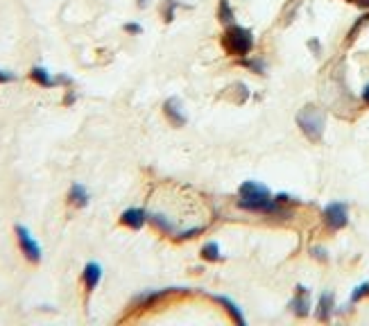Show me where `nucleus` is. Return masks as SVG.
Listing matches in <instances>:
<instances>
[{
  "label": "nucleus",
  "instance_id": "1",
  "mask_svg": "<svg viewBox=\"0 0 369 326\" xmlns=\"http://www.w3.org/2000/svg\"><path fill=\"white\" fill-rule=\"evenodd\" d=\"M222 45L224 50L231 54V57H247L249 52L254 50V34L249 32L247 28H240V25H229L224 30L222 34Z\"/></svg>",
  "mask_w": 369,
  "mask_h": 326
},
{
  "label": "nucleus",
  "instance_id": "2",
  "mask_svg": "<svg viewBox=\"0 0 369 326\" xmlns=\"http://www.w3.org/2000/svg\"><path fill=\"white\" fill-rule=\"evenodd\" d=\"M297 125L304 131V136L313 143H319L321 136H324V113L315 105H306L299 113H297Z\"/></svg>",
  "mask_w": 369,
  "mask_h": 326
},
{
  "label": "nucleus",
  "instance_id": "3",
  "mask_svg": "<svg viewBox=\"0 0 369 326\" xmlns=\"http://www.w3.org/2000/svg\"><path fill=\"white\" fill-rule=\"evenodd\" d=\"M14 234H17V240H19V247H21L23 256H25L30 263H39V261H41V247H39V243L34 240V236L30 234L28 227L17 224V227H14Z\"/></svg>",
  "mask_w": 369,
  "mask_h": 326
},
{
  "label": "nucleus",
  "instance_id": "4",
  "mask_svg": "<svg viewBox=\"0 0 369 326\" xmlns=\"http://www.w3.org/2000/svg\"><path fill=\"white\" fill-rule=\"evenodd\" d=\"M349 222V206L344 202H331L328 206H324V224L331 231L344 229Z\"/></svg>",
  "mask_w": 369,
  "mask_h": 326
},
{
  "label": "nucleus",
  "instance_id": "5",
  "mask_svg": "<svg viewBox=\"0 0 369 326\" xmlns=\"http://www.w3.org/2000/svg\"><path fill=\"white\" fill-rule=\"evenodd\" d=\"M163 113L168 116V120L175 127H184L186 120H188L186 113L182 111V102H179V98H168L166 105H163Z\"/></svg>",
  "mask_w": 369,
  "mask_h": 326
},
{
  "label": "nucleus",
  "instance_id": "6",
  "mask_svg": "<svg viewBox=\"0 0 369 326\" xmlns=\"http://www.w3.org/2000/svg\"><path fill=\"white\" fill-rule=\"evenodd\" d=\"M145 222H147V213L143 211V208H138V206L127 208V211L120 213V224H123V227H127V229L138 231Z\"/></svg>",
  "mask_w": 369,
  "mask_h": 326
},
{
  "label": "nucleus",
  "instance_id": "7",
  "mask_svg": "<svg viewBox=\"0 0 369 326\" xmlns=\"http://www.w3.org/2000/svg\"><path fill=\"white\" fill-rule=\"evenodd\" d=\"M100 279H102V268L98 265V263H86L84 265V272H82V281H84V288L86 292H93L98 288V283H100Z\"/></svg>",
  "mask_w": 369,
  "mask_h": 326
},
{
  "label": "nucleus",
  "instance_id": "8",
  "mask_svg": "<svg viewBox=\"0 0 369 326\" xmlns=\"http://www.w3.org/2000/svg\"><path fill=\"white\" fill-rule=\"evenodd\" d=\"M290 308L295 310V315L306 317L308 315V308H310V292L304 288V285H297V294L295 299L290 301Z\"/></svg>",
  "mask_w": 369,
  "mask_h": 326
},
{
  "label": "nucleus",
  "instance_id": "9",
  "mask_svg": "<svg viewBox=\"0 0 369 326\" xmlns=\"http://www.w3.org/2000/svg\"><path fill=\"white\" fill-rule=\"evenodd\" d=\"M30 80L36 82L39 87H43V89H52V87H57V84H59L57 77H52L43 66H34L32 71H30Z\"/></svg>",
  "mask_w": 369,
  "mask_h": 326
},
{
  "label": "nucleus",
  "instance_id": "10",
  "mask_svg": "<svg viewBox=\"0 0 369 326\" xmlns=\"http://www.w3.org/2000/svg\"><path fill=\"white\" fill-rule=\"evenodd\" d=\"M68 204H73L77 208H84L86 204H89V191H86L82 184H73L68 191Z\"/></svg>",
  "mask_w": 369,
  "mask_h": 326
},
{
  "label": "nucleus",
  "instance_id": "11",
  "mask_svg": "<svg viewBox=\"0 0 369 326\" xmlns=\"http://www.w3.org/2000/svg\"><path fill=\"white\" fill-rule=\"evenodd\" d=\"M331 313H333V292H324L317 304V317L321 322H326L331 320Z\"/></svg>",
  "mask_w": 369,
  "mask_h": 326
},
{
  "label": "nucleus",
  "instance_id": "12",
  "mask_svg": "<svg viewBox=\"0 0 369 326\" xmlns=\"http://www.w3.org/2000/svg\"><path fill=\"white\" fill-rule=\"evenodd\" d=\"M218 21L222 23L224 28H229L235 23V14H233V7L229 5V0H220L218 3Z\"/></svg>",
  "mask_w": 369,
  "mask_h": 326
},
{
  "label": "nucleus",
  "instance_id": "13",
  "mask_svg": "<svg viewBox=\"0 0 369 326\" xmlns=\"http://www.w3.org/2000/svg\"><path fill=\"white\" fill-rule=\"evenodd\" d=\"M213 299L218 301V304H222V306H224V310H226V313H229V315L233 317L235 322H238V324H245V317H242L240 308L235 306V301H231L229 297H222V294H215Z\"/></svg>",
  "mask_w": 369,
  "mask_h": 326
},
{
  "label": "nucleus",
  "instance_id": "14",
  "mask_svg": "<svg viewBox=\"0 0 369 326\" xmlns=\"http://www.w3.org/2000/svg\"><path fill=\"white\" fill-rule=\"evenodd\" d=\"M147 222L150 224H154L156 229L161 231V234H175V227L166 220L163 215H156V213H152V215H147Z\"/></svg>",
  "mask_w": 369,
  "mask_h": 326
},
{
  "label": "nucleus",
  "instance_id": "15",
  "mask_svg": "<svg viewBox=\"0 0 369 326\" xmlns=\"http://www.w3.org/2000/svg\"><path fill=\"white\" fill-rule=\"evenodd\" d=\"M202 259L204 261H220L222 256H220V247L218 243H207L202 247Z\"/></svg>",
  "mask_w": 369,
  "mask_h": 326
},
{
  "label": "nucleus",
  "instance_id": "16",
  "mask_svg": "<svg viewBox=\"0 0 369 326\" xmlns=\"http://www.w3.org/2000/svg\"><path fill=\"white\" fill-rule=\"evenodd\" d=\"M177 7H179L177 0H166V3H163V7H161V17H163V21L170 23L172 19H175V10H177Z\"/></svg>",
  "mask_w": 369,
  "mask_h": 326
},
{
  "label": "nucleus",
  "instance_id": "17",
  "mask_svg": "<svg viewBox=\"0 0 369 326\" xmlns=\"http://www.w3.org/2000/svg\"><path fill=\"white\" fill-rule=\"evenodd\" d=\"M240 64L245 66V68H249V71H254L256 75H263V71H265V66H263V61H261V59H249V57H242Z\"/></svg>",
  "mask_w": 369,
  "mask_h": 326
},
{
  "label": "nucleus",
  "instance_id": "18",
  "mask_svg": "<svg viewBox=\"0 0 369 326\" xmlns=\"http://www.w3.org/2000/svg\"><path fill=\"white\" fill-rule=\"evenodd\" d=\"M369 294V281H365V283H360L356 290H353V294H351V301L356 304V301H360L363 297H367Z\"/></svg>",
  "mask_w": 369,
  "mask_h": 326
},
{
  "label": "nucleus",
  "instance_id": "19",
  "mask_svg": "<svg viewBox=\"0 0 369 326\" xmlns=\"http://www.w3.org/2000/svg\"><path fill=\"white\" fill-rule=\"evenodd\" d=\"M204 229L207 227H195V229H188V231H182L177 238L179 240H186V238H195V236H200V234H204Z\"/></svg>",
  "mask_w": 369,
  "mask_h": 326
},
{
  "label": "nucleus",
  "instance_id": "20",
  "mask_svg": "<svg viewBox=\"0 0 369 326\" xmlns=\"http://www.w3.org/2000/svg\"><path fill=\"white\" fill-rule=\"evenodd\" d=\"M123 30H125L127 34H140V32H143V28H140L138 23H125Z\"/></svg>",
  "mask_w": 369,
  "mask_h": 326
},
{
  "label": "nucleus",
  "instance_id": "21",
  "mask_svg": "<svg viewBox=\"0 0 369 326\" xmlns=\"http://www.w3.org/2000/svg\"><path fill=\"white\" fill-rule=\"evenodd\" d=\"M10 82H17V75L12 71H0V84H10Z\"/></svg>",
  "mask_w": 369,
  "mask_h": 326
},
{
  "label": "nucleus",
  "instance_id": "22",
  "mask_svg": "<svg viewBox=\"0 0 369 326\" xmlns=\"http://www.w3.org/2000/svg\"><path fill=\"white\" fill-rule=\"evenodd\" d=\"M75 98H77V96H75V91H70L68 96H66V100H64V105H73V102H75Z\"/></svg>",
  "mask_w": 369,
  "mask_h": 326
},
{
  "label": "nucleus",
  "instance_id": "23",
  "mask_svg": "<svg viewBox=\"0 0 369 326\" xmlns=\"http://www.w3.org/2000/svg\"><path fill=\"white\" fill-rule=\"evenodd\" d=\"M313 254L317 256V259H321V261H326V254H324V250H319V247H315V250H313Z\"/></svg>",
  "mask_w": 369,
  "mask_h": 326
},
{
  "label": "nucleus",
  "instance_id": "24",
  "mask_svg": "<svg viewBox=\"0 0 369 326\" xmlns=\"http://www.w3.org/2000/svg\"><path fill=\"white\" fill-rule=\"evenodd\" d=\"M363 102H365V105H369V84H367V87L363 89Z\"/></svg>",
  "mask_w": 369,
  "mask_h": 326
},
{
  "label": "nucleus",
  "instance_id": "25",
  "mask_svg": "<svg viewBox=\"0 0 369 326\" xmlns=\"http://www.w3.org/2000/svg\"><path fill=\"white\" fill-rule=\"evenodd\" d=\"M349 3H356L360 7H369V0H349Z\"/></svg>",
  "mask_w": 369,
  "mask_h": 326
}]
</instances>
